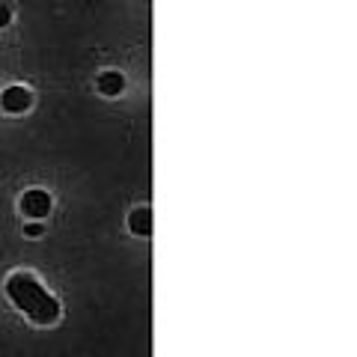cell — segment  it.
Wrapping results in <instances>:
<instances>
[{
  "label": "cell",
  "instance_id": "obj_6",
  "mask_svg": "<svg viewBox=\"0 0 357 357\" xmlns=\"http://www.w3.org/2000/svg\"><path fill=\"white\" fill-rule=\"evenodd\" d=\"M9 21H13V13H9V6L0 3V27H6Z\"/></svg>",
  "mask_w": 357,
  "mask_h": 357
},
{
  "label": "cell",
  "instance_id": "obj_7",
  "mask_svg": "<svg viewBox=\"0 0 357 357\" xmlns=\"http://www.w3.org/2000/svg\"><path fill=\"white\" fill-rule=\"evenodd\" d=\"M27 236H30V238L42 236V227H36V223H30V227H27Z\"/></svg>",
  "mask_w": 357,
  "mask_h": 357
},
{
  "label": "cell",
  "instance_id": "obj_2",
  "mask_svg": "<svg viewBox=\"0 0 357 357\" xmlns=\"http://www.w3.org/2000/svg\"><path fill=\"white\" fill-rule=\"evenodd\" d=\"M21 208H24L27 218L39 220V218H45L51 211V197L45 194V191H27L24 199H21Z\"/></svg>",
  "mask_w": 357,
  "mask_h": 357
},
{
  "label": "cell",
  "instance_id": "obj_1",
  "mask_svg": "<svg viewBox=\"0 0 357 357\" xmlns=\"http://www.w3.org/2000/svg\"><path fill=\"white\" fill-rule=\"evenodd\" d=\"M6 295L13 298V304H15L21 312H24L30 321H39V325H51V321L60 316L57 298H51V295L39 286L36 277L27 274V271H18V274L9 277Z\"/></svg>",
  "mask_w": 357,
  "mask_h": 357
},
{
  "label": "cell",
  "instance_id": "obj_4",
  "mask_svg": "<svg viewBox=\"0 0 357 357\" xmlns=\"http://www.w3.org/2000/svg\"><path fill=\"white\" fill-rule=\"evenodd\" d=\"M128 229L137 232V236H149L152 232V211L149 208H137L128 215Z\"/></svg>",
  "mask_w": 357,
  "mask_h": 357
},
{
  "label": "cell",
  "instance_id": "obj_5",
  "mask_svg": "<svg viewBox=\"0 0 357 357\" xmlns=\"http://www.w3.org/2000/svg\"><path fill=\"white\" fill-rule=\"evenodd\" d=\"M122 86H126V81H122L119 72H105L102 77H98V89H102L105 96H119Z\"/></svg>",
  "mask_w": 357,
  "mask_h": 357
},
{
  "label": "cell",
  "instance_id": "obj_3",
  "mask_svg": "<svg viewBox=\"0 0 357 357\" xmlns=\"http://www.w3.org/2000/svg\"><path fill=\"white\" fill-rule=\"evenodd\" d=\"M30 107V93L24 86H9L3 93V110L6 114H24Z\"/></svg>",
  "mask_w": 357,
  "mask_h": 357
}]
</instances>
